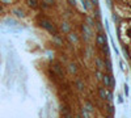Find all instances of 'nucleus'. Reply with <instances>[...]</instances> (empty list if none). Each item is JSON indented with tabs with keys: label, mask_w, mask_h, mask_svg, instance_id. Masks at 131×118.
<instances>
[{
	"label": "nucleus",
	"mask_w": 131,
	"mask_h": 118,
	"mask_svg": "<svg viewBox=\"0 0 131 118\" xmlns=\"http://www.w3.org/2000/svg\"><path fill=\"white\" fill-rule=\"evenodd\" d=\"M39 25L43 28V29L49 30L51 34L56 36V30H55V28L53 26V24H51V22H50L49 20H45V18H42V20H39Z\"/></svg>",
	"instance_id": "1"
},
{
	"label": "nucleus",
	"mask_w": 131,
	"mask_h": 118,
	"mask_svg": "<svg viewBox=\"0 0 131 118\" xmlns=\"http://www.w3.org/2000/svg\"><path fill=\"white\" fill-rule=\"evenodd\" d=\"M96 41H97V45L98 46H104V45H106V37L104 36L102 33H98L97 37H96Z\"/></svg>",
	"instance_id": "2"
},
{
	"label": "nucleus",
	"mask_w": 131,
	"mask_h": 118,
	"mask_svg": "<svg viewBox=\"0 0 131 118\" xmlns=\"http://www.w3.org/2000/svg\"><path fill=\"white\" fill-rule=\"evenodd\" d=\"M81 29H83V34H84L85 41H88L89 37H91V29H89V26H88L87 24H84V25L81 26Z\"/></svg>",
	"instance_id": "3"
},
{
	"label": "nucleus",
	"mask_w": 131,
	"mask_h": 118,
	"mask_svg": "<svg viewBox=\"0 0 131 118\" xmlns=\"http://www.w3.org/2000/svg\"><path fill=\"white\" fill-rule=\"evenodd\" d=\"M104 84H105V87H111V84H113V79H111V76L110 75H104Z\"/></svg>",
	"instance_id": "4"
},
{
	"label": "nucleus",
	"mask_w": 131,
	"mask_h": 118,
	"mask_svg": "<svg viewBox=\"0 0 131 118\" xmlns=\"http://www.w3.org/2000/svg\"><path fill=\"white\" fill-rule=\"evenodd\" d=\"M96 66H97V68L98 70H102V67H105V63H104V60H102L100 56H97L96 58Z\"/></svg>",
	"instance_id": "5"
},
{
	"label": "nucleus",
	"mask_w": 131,
	"mask_h": 118,
	"mask_svg": "<svg viewBox=\"0 0 131 118\" xmlns=\"http://www.w3.org/2000/svg\"><path fill=\"white\" fill-rule=\"evenodd\" d=\"M26 3L30 8H37L38 7V0H26Z\"/></svg>",
	"instance_id": "6"
},
{
	"label": "nucleus",
	"mask_w": 131,
	"mask_h": 118,
	"mask_svg": "<svg viewBox=\"0 0 131 118\" xmlns=\"http://www.w3.org/2000/svg\"><path fill=\"white\" fill-rule=\"evenodd\" d=\"M62 111H63V118H72V116H71V113H69V110L67 109L66 106H63V109H62Z\"/></svg>",
	"instance_id": "7"
},
{
	"label": "nucleus",
	"mask_w": 131,
	"mask_h": 118,
	"mask_svg": "<svg viewBox=\"0 0 131 118\" xmlns=\"http://www.w3.org/2000/svg\"><path fill=\"white\" fill-rule=\"evenodd\" d=\"M98 93H100L101 98H105V100H106V93H108V91H106L105 88H100V89H98Z\"/></svg>",
	"instance_id": "8"
},
{
	"label": "nucleus",
	"mask_w": 131,
	"mask_h": 118,
	"mask_svg": "<svg viewBox=\"0 0 131 118\" xmlns=\"http://www.w3.org/2000/svg\"><path fill=\"white\" fill-rule=\"evenodd\" d=\"M62 30L64 31V33H69V25L67 24V22H63L62 24Z\"/></svg>",
	"instance_id": "9"
},
{
	"label": "nucleus",
	"mask_w": 131,
	"mask_h": 118,
	"mask_svg": "<svg viewBox=\"0 0 131 118\" xmlns=\"http://www.w3.org/2000/svg\"><path fill=\"white\" fill-rule=\"evenodd\" d=\"M76 87H77V89H80V91H83L84 89V83H83L81 80H76Z\"/></svg>",
	"instance_id": "10"
},
{
	"label": "nucleus",
	"mask_w": 131,
	"mask_h": 118,
	"mask_svg": "<svg viewBox=\"0 0 131 118\" xmlns=\"http://www.w3.org/2000/svg\"><path fill=\"white\" fill-rule=\"evenodd\" d=\"M69 71H71V74H76V72H77V68H76L75 63H71V64H69Z\"/></svg>",
	"instance_id": "11"
},
{
	"label": "nucleus",
	"mask_w": 131,
	"mask_h": 118,
	"mask_svg": "<svg viewBox=\"0 0 131 118\" xmlns=\"http://www.w3.org/2000/svg\"><path fill=\"white\" fill-rule=\"evenodd\" d=\"M83 3H84L85 9H91V8H92V3L89 1V0H83Z\"/></svg>",
	"instance_id": "12"
},
{
	"label": "nucleus",
	"mask_w": 131,
	"mask_h": 118,
	"mask_svg": "<svg viewBox=\"0 0 131 118\" xmlns=\"http://www.w3.org/2000/svg\"><path fill=\"white\" fill-rule=\"evenodd\" d=\"M105 67H106L108 72H111V63L109 59H106V62H105Z\"/></svg>",
	"instance_id": "13"
},
{
	"label": "nucleus",
	"mask_w": 131,
	"mask_h": 118,
	"mask_svg": "<svg viewBox=\"0 0 131 118\" xmlns=\"http://www.w3.org/2000/svg\"><path fill=\"white\" fill-rule=\"evenodd\" d=\"M54 68H55L56 72H59L60 76H64V74H63V71H62V67H60L59 64H55V67H54Z\"/></svg>",
	"instance_id": "14"
},
{
	"label": "nucleus",
	"mask_w": 131,
	"mask_h": 118,
	"mask_svg": "<svg viewBox=\"0 0 131 118\" xmlns=\"http://www.w3.org/2000/svg\"><path fill=\"white\" fill-rule=\"evenodd\" d=\"M96 78H97L98 80H102V79H104V75L101 74L100 70H97V71H96Z\"/></svg>",
	"instance_id": "15"
},
{
	"label": "nucleus",
	"mask_w": 131,
	"mask_h": 118,
	"mask_svg": "<svg viewBox=\"0 0 131 118\" xmlns=\"http://www.w3.org/2000/svg\"><path fill=\"white\" fill-rule=\"evenodd\" d=\"M69 38H71L72 42H77V37H76L75 33H71V34H69Z\"/></svg>",
	"instance_id": "16"
},
{
	"label": "nucleus",
	"mask_w": 131,
	"mask_h": 118,
	"mask_svg": "<svg viewBox=\"0 0 131 118\" xmlns=\"http://www.w3.org/2000/svg\"><path fill=\"white\" fill-rule=\"evenodd\" d=\"M45 4H49V5H54L55 4V0H43Z\"/></svg>",
	"instance_id": "17"
},
{
	"label": "nucleus",
	"mask_w": 131,
	"mask_h": 118,
	"mask_svg": "<svg viewBox=\"0 0 131 118\" xmlns=\"http://www.w3.org/2000/svg\"><path fill=\"white\" fill-rule=\"evenodd\" d=\"M83 116H84V118H89V114H88V110L85 109V108H83Z\"/></svg>",
	"instance_id": "18"
},
{
	"label": "nucleus",
	"mask_w": 131,
	"mask_h": 118,
	"mask_svg": "<svg viewBox=\"0 0 131 118\" xmlns=\"http://www.w3.org/2000/svg\"><path fill=\"white\" fill-rule=\"evenodd\" d=\"M111 98H113V94H111L110 92H108V93H106V100L108 101H111Z\"/></svg>",
	"instance_id": "19"
},
{
	"label": "nucleus",
	"mask_w": 131,
	"mask_h": 118,
	"mask_svg": "<svg viewBox=\"0 0 131 118\" xmlns=\"http://www.w3.org/2000/svg\"><path fill=\"white\" fill-rule=\"evenodd\" d=\"M87 22H88V24H89V25H91V26H92V25H93V24H94V22H93V20H92V18H91V17H87Z\"/></svg>",
	"instance_id": "20"
},
{
	"label": "nucleus",
	"mask_w": 131,
	"mask_h": 118,
	"mask_svg": "<svg viewBox=\"0 0 131 118\" xmlns=\"http://www.w3.org/2000/svg\"><path fill=\"white\" fill-rule=\"evenodd\" d=\"M91 1H92V4H93L94 7H97V5H98V0H91Z\"/></svg>",
	"instance_id": "21"
},
{
	"label": "nucleus",
	"mask_w": 131,
	"mask_h": 118,
	"mask_svg": "<svg viewBox=\"0 0 131 118\" xmlns=\"http://www.w3.org/2000/svg\"><path fill=\"white\" fill-rule=\"evenodd\" d=\"M68 1H71V4H72V5H75V0H68Z\"/></svg>",
	"instance_id": "22"
},
{
	"label": "nucleus",
	"mask_w": 131,
	"mask_h": 118,
	"mask_svg": "<svg viewBox=\"0 0 131 118\" xmlns=\"http://www.w3.org/2000/svg\"><path fill=\"white\" fill-rule=\"evenodd\" d=\"M3 3H7V1H11V0H1Z\"/></svg>",
	"instance_id": "23"
},
{
	"label": "nucleus",
	"mask_w": 131,
	"mask_h": 118,
	"mask_svg": "<svg viewBox=\"0 0 131 118\" xmlns=\"http://www.w3.org/2000/svg\"><path fill=\"white\" fill-rule=\"evenodd\" d=\"M108 118H113V117H110V116H109V117H108Z\"/></svg>",
	"instance_id": "24"
}]
</instances>
